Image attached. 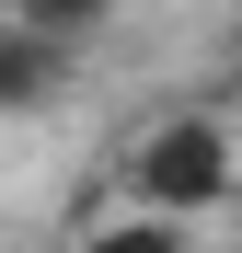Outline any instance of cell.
<instances>
[{"label": "cell", "instance_id": "1", "mask_svg": "<svg viewBox=\"0 0 242 253\" xmlns=\"http://www.w3.org/2000/svg\"><path fill=\"white\" fill-rule=\"evenodd\" d=\"M115 196L139 207H173V219H219L242 196V150H231V115L219 104H150L115 150Z\"/></svg>", "mask_w": 242, "mask_h": 253}, {"label": "cell", "instance_id": "2", "mask_svg": "<svg viewBox=\"0 0 242 253\" xmlns=\"http://www.w3.org/2000/svg\"><path fill=\"white\" fill-rule=\"evenodd\" d=\"M69 58L81 46H58V35H35V23H0V115L35 126V115L69 92Z\"/></svg>", "mask_w": 242, "mask_h": 253}, {"label": "cell", "instance_id": "3", "mask_svg": "<svg viewBox=\"0 0 242 253\" xmlns=\"http://www.w3.org/2000/svg\"><path fill=\"white\" fill-rule=\"evenodd\" d=\"M196 230H208V219H173V207H139V196H115L104 219L81 207V230H69V253H208Z\"/></svg>", "mask_w": 242, "mask_h": 253}, {"label": "cell", "instance_id": "4", "mask_svg": "<svg viewBox=\"0 0 242 253\" xmlns=\"http://www.w3.org/2000/svg\"><path fill=\"white\" fill-rule=\"evenodd\" d=\"M0 23H35V35H58V46H93L115 23V0H0Z\"/></svg>", "mask_w": 242, "mask_h": 253}, {"label": "cell", "instance_id": "5", "mask_svg": "<svg viewBox=\"0 0 242 253\" xmlns=\"http://www.w3.org/2000/svg\"><path fill=\"white\" fill-rule=\"evenodd\" d=\"M219 104L242 115V12H231V35H219Z\"/></svg>", "mask_w": 242, "mask_h": 253}]
</instances>
